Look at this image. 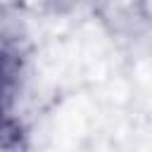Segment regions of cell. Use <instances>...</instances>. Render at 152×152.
<instances>
[{"label":"cell","instance_id":"1","mask_svg":"<svg viewBox=\"0 0 152 152\" xmlns=\"http://www.w3.org/2000/svg\"><path fill=\"white\" fill-rule=\"evenodd\" d=\"M12 81H14V62L10 55L0 52V145H12V140L7 135H12V138L19 135V131L5 119V97L12 88Z\"/></svg>","mask_w":152,"mask_h":152}]
</instances>
